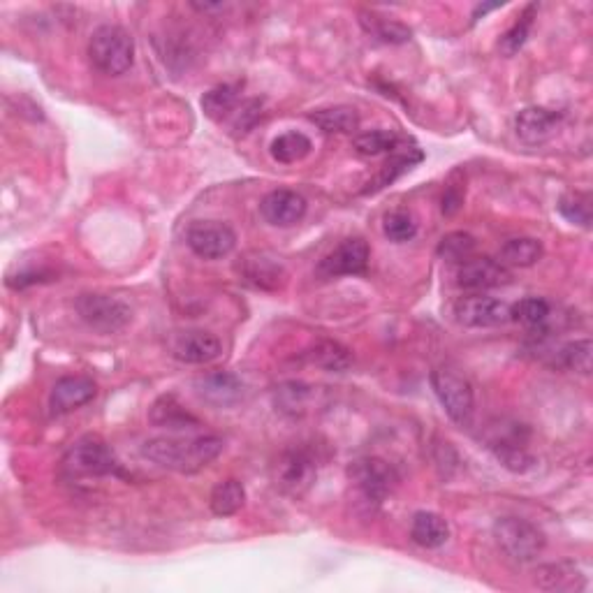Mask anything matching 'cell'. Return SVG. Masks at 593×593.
Returning a JSON list of instances; mask_svg holds the SVG:
<instances>
[{
  "instance_id": "28",
  "label": "cell",
  "mask_w": 593,
  "mask_h": 593,
  "mask_svg": "<svg viewBox=\"0 0 593 593\" xmlns=\"http://www.w3.org/2000/svg\"><path fill=\"white\" fill-rule=\"evenodd\" d=\"M362 26L366 28V33L378 38L380 42H385V45H404L413 35L408 26L392 19L376 17V14H362Z\"/></svg>"
},
{
  "instance_id": "36",
  "label": "cell",
  "mask_w": 593,
  "mask_h": 593,
  "mask_svg": "<svg viewBox=\"0 0 593 593\" xmlns=\"http://www.w3.org/2000/svg\"><path fill=\"white\" fill-rule=\"evenodd\" d=\"M311 399V387L299 383H285L276 392V406L283 413H302Z\"/></svg>"
},
{
  "instance_id": "29",
  "label": "cell",
  "mask_w": 593,
  "mask_h": 593,
  "mask_svg": "<svg viewBox=\"0 0 593 593\" xmlns=\"http://www.w3.org/2000/svg\"><path fill=\"white\" fill-rule=\"evenodd\" d=\"M309 362L320 366L325 371H346L353 364V355H350L348 348H343L341 343L336 341H320L316 343V348L309 353Z\"/></svg>"
},
{
  "instance_id": "31",
  "label": "cell",
  "mask_w": 593,
  "mask_h": 593,
  "mask_svg": "<svg viewBox=\"0 0 593 593\" xmlns=\"http://www.w3.org/2000/svg\"><path fill=\"white\" fill-rule=\"evenodd\" d=\"M536 12H538L536 5L526 7V10L519 14V19L515 21V24H512L510 31L503 35L499 42V49L503 56H515L517 51L526 45V40H529V33L533 28V19H536Z\"/></svg>"
},
{
  "instance_id": "4",
  "label": "cell",
  "mask_w": 593,
  "mask_h": 593,
  "mask_svg": "<svg viewBox=\"0 0 593 593\" xmlns=\"http://www.w3.org/2000/svg\"><path fill=\"white\" fill-rule=\"evenodd\" d=\"M63 471L70 478H107V475H119L121 466L102 438L84 436L65 452Z\"/></svg>"
},
{
  "instance_id": "11",
  "label": "cell",
  "mask_w": 593,
  "mask_h": 593,
  "mask_svg": "<svg viewBox=\"0 0 593 593\" xmlns=\"http://www.w3.org/2000/svg\"><path fill=\"white\" fill-rule=\"evenodd\" d=\"M237 274L239 281L265 292L283 290L285 283H288V272H285L283 262L265 251H251L241 255L237 262Z\"/></svg>"
},
{
  "instance_id": "18",
  "label": "cell",
  "mask_w": 593,
  "mask_h": 593,
  "mask_svg": "<svg viewBox=\"0 0 593 593\" xmlns=\"http://www.w3.org/2000/svg\"><path fill=\"white\" fill-rule=\"evenodd\" d=\"M563 116L545 107H526L515 116V133L524 144H545L556 135Z\"/></svg>"
},
{
  "instance_id": "35",
  "label": "cell",
  "mask_w": 593,
  "mask_h": 593,
  "mask_svg": "<svg viewBox=\"0 0 593 593\" xmlns=\"http://www.w3.org/2000/svg\"><path fill=\"white\" fill-rule=\"evenodd\" d=\"M473 251H475V239L468 232H452L448 237H443L441 246H438L441 258L450 262H464L471 258Z\"/></svg>"
},
{
  "instance_id": "17",
  "label": "cell",
  "mask_w": 593,
  "mask_h": 593,
  "mask_svg": "<svg viewBox=\"0 0 593 593\" xmlns=\"http://www.w3.org/2000/svg\"><path fill=\"white\" fill-rule=\"evenodd\" d=\"M98 394V385L89 376H65L51 390L49 406L54 415H65L89 404Z\"/></svg>"
},
{
  "instance_id": "22",
  "label": "cell",
  "mask_w": 593,
  "mask_h": 593,
  "mask_svg": "<svg viewBox=\"0 0 593 593\" xmlns=\"http://www.w3.org/2000/svg\"><path fill=\"white\" fill-rule=\"evenodd\" d=\"M411 538L424 549H438L448 543L450 524L436 512H417L411 524Z\"/></svg>"
},
{
  "instance_id": "38",
  "label": "cell",
  "mask_w": 593,
  "mask_h": 593,
  "mask_svg": "<svg viewBox=\"0 0 593 593\" xmlns=\"http://www.w3.org/2000/svg\"><path fill=\"white\" fill-rule=\"evenodd\" d=\"M420 160H422V153L415 151V149L397 153V156H394L390 163L383 167V172H380V177L376 181V188H383V186H387V183H392L394 179L399 177V174L411 170L415 163H420Z\"/></svg>"
},
{
  "instance_id": "3",
  "label": "cell",
  "mask_w": 593,
  "mask_h": 593,
  "mask_svg": "<svg viewBox=\"0 0 593 593\" xmlns=\"http://www.w3.org/2000/svg\"><path fill=\"white\" fill-rule=\"evenodd\" d=\"M431 387L450 420L461 429L471 427L475 417V392L468 378L450 366H438L431 371Z\"/></svg>"
},
{
  "instance_id": "23",
  "label": "cell",
  "mask_w": 593,
  "mask_h": 593,
  "mask_svg": "<svg viewBox=\"0 0 593 593\" xmlns=\"http://www.w3.org/2000/svg\"><path fill=\"white\" fill-rule=\"evenodd\" d=\"M309 121L316 123L320 130H325V133H339V135H350L360 128V114H357V109L346 105L311 112Z\"/></svg>"
},
{
  "instance_id": "15",
  "label": "cell",
  "mask_w": 593,
  "mask_h": 593,
  "mask_svg": "<svg viewBox=\"0 0 593 593\" xmlns=\"http://www.w3.org/2000/svg\"><path fill=\"white\" fill-rule=\"evenodd\" d=\"M170 350L174 360L183 364H209L221 357L223 346L218 341V336L211 332H202V329H193V332H181L172 336Z\"/></svg>"
},
{
  "instance_id": "40",
  "label": "cell",
  "mask_w": 593,
  "mask_h": 593,
  "mask_svg": "<svg viewBox=\"0 0 593 593\" xmlns=\"http://www.w3.org/2000/svg\"><path fill=\"white\" fill-rule=\"evenodd\" d=\"M461 204H464V193H461V190L457 186H450L448 190H445L443 204H441V209H443L445 216L455 214V211H459Z\"/></svg>"
},
{
  "instance_id": "2",
  "label": "cell",
  "mask_w": 593,
  "mask_h": 593,
  "mask_svg": "<svg viewBox=\"0 0 593 593\" xmlns=\"http://www.w3.org/2000/svg\"><path fill=\"white\" fill-rule=\"evenodd\" d=\"M89 58L93 68L107 77H119L133 68L135 40L121 26H100L91 35Z\"/></svg>"
},
{
  "instance_id": "5",
  "label": "cell",
  "mask_w": 593,
  "mask_h": 593,
  "mask_svg": "<svg viewBox=\"0 0 593 593\" xmlns=\"http://www.w3.org/2000/svg\"><path fill=\"white\" fill-rule=\"evenodd\" d=\"M494 538L503 552L517 563L536 561L547 545L545 533L522 517L496 519Z\"/></svg>"
},
{
  "instance_id": "14",
  "label": "cell",
  "mask_w": 593,
  "mask_h": 593,
  "mask_svg": "<svg viewBox=\"0 0 593 593\" xmlns=\"http://www.w3.org/2000/svg\"><path fill=\"white\" fill-rule=\"evenodd\" d=\"M369 258H371V251L364 239H357V237L346 239L341 241L332 253H327L325 258L320 260L318 274L325 278L364 274L366 267H369Z\"/></svg>"
},
{
  "instance_id": "7",
  "label": "cell",
  "mask_w": 593,
  "mask_h": 593,
  "mask_svg": "<svg viewBox=\"0 0 593 593\" xmlns=\"http://www.w3.org/2000/svg\"><path fill=\"white\" fill-rule=\"evenodd\" d=\"M526 441H529V431H526L524 424L517 422L503 420L494 424V427H489L485 434L487 448L512 473H526L536 464V459L526 450Z\"/></svg>"
},
{
  "instance_id": "39",
  "label": "cell",
  "mask_w": 593,
  "mask_h": 593,
  "mask_svg": "<svg viewBox=\"0 0 593 593\" xmlns=\"http://www.w3.org/2000/svg\"><path fill=\"white\" fill-rule=\"evenodd\" d=\"M260 116H262V100L246 102V105L239 109L237 121H234V130H239V133H248V130L260 121Z\"/></svg>"
},
{
  "instance_id": "10",
  "label": "cell",
  "mask_w": 593,
  "mask_h": 593,
  "mask_svg": "<svg viewBox=\"0 0 593 593\" xmlns=\"http://www.w3.org/2000/svg\"><path fill=\"white\" fill-rule=\"evenodd\" d=\"M186 241L197 258L223 260L237 246V234L230 225L218 221H197L188 228Z\"/></svg>"
},
{
  "instance_id": "13",
  "label": "cell",
  "mask_w": 593,
  "mask_h": 593,
  "mask_svg": "<svg viewBox=\"0 0 593 593\" xmlns=\"http://www.w3.org/2000/svg\"><path fill=\"white\" fill-rule=\"evenodd\" d=\"M510 272L508 267L501 265L492 258H468L459 262L455 281L461 290L468 292H485L501 288V285L510 283Z\"/></svg>"
},
{
  "instance_id": "1",
  "label": "cell",
  "mask_w": 593,
  "mask_h": 593,
  "mask_svg": "<svg viewBox=\"0 0 593 593\" xmlns=\"http://www.w3.org/2000/svg\"><path fill=\"white\" fill-rule=\"evenodd\" d=\"M223 452V438L190 436V438H151L142 445V455L153 464L177 473H197L207 468Z\"/></svg>"
},
{
  "instance_id": "8",
  "label": "cell",
  "mask_w": 593,
  "mask_h": 593,
  "mask_svg": "<svg viewBox=\"0 0 593 593\" xmlns=\"http://www.w3.org/2000/svg\"><path fill=\"white\" fill-rule=\"evenodd\" d=\"M348 478L369 503H383L399 482L394 466L380 457H362L353 461L348 466Z\"/></svg>"
},
{
  "instance_id": "32",
  "label": "cell",
  "mask_w": 593,
  "mask_h": 593,
  "mask_svg": "<svg viewBox=\"0 0 593 593\" xmlns=\"http://www.w3.org/2000/svg\"><path fill=\"white\" fill-rule=\"evenodd\" d=\"M353 146L360 156H380V153L397 151L399 137L392 130H371V133L357 135Z\"/></svg>"
},
{
  "instance_id": "6",
  "label": "cell",
  "mask_w": 593,
  "mask_h": 593,
  "mask_svg": "<svg viewBox=\"0 0 593 593\" xmlns=\"http://www.w3.org/2000/svg\"><path fill=\"white\" fill-rule=\"evenodd\" d=\"M75 309L86 325L100 334H114L126 329L133 322V309L119 297L102 295V292H86L79 295Z\"/></svg>"
},
{
  "instance_id": "34",
  "label": "cell",
  "mask_w": 593,
  "mask_h": 593,
  "mask_svg": "<svg viewBox=\"0 0 593 593\" xmlns=\"http://www.w3.org/2000/svg\"><path fill=\"white\" fill-rule=\"evenodd\" d=\"M559 214L568 223L589 228L591 225V195L589 193H568L559 200Z\"/></svg>"
},
{
  "instance_id": "33",
  "label": "cell",
  "mask_w": 593,
  "mask_h": 593,
  "mask_svg": "<svg viewBox=\"0 0 593 593\" xmlns=\"http://www.w3.org/2000/svg\"><path fill=\"white\" fill-rule=\"evenodd\" d=\"M510 320L522 322L526 327H543L549 320V304L540 297H526L510 306Z\"/></svg>"
},
{
  "instance_id": "20",
  "label": "cell",
  "mask_w": 593,
  "mask_h": 593,
  "mask_svg": "<svg viewBox=\"0 0 593 593\" xmlns=\"http://www.w3.org/2000/svg\"><path fill=\"white\" fill-rule=\"evenodd\" d=\"M536 584L543 591H582L587 589V577L575 563H547L536 570Z\"/></svg>"
},
{
  "instance_id": "16",
  "label": "cell",
  "mask_w": 593,
  "mask_h": 593,
  "mask_svg": "<svg viewBox=\"0 0 593 593\" xmlns=\"http://www.w3.org/2000/svg\"><path fill=\"white\" fill-rule=\"evenodd\" d=\"M262 218L274 228H292L306 216V200L297 190L278 188L260 202Z\"/></svg>"
},
{
  "instance_id": "26",
  "label": "cell",
  "mask_w": 593,
  "mask_h": 593,
  "mask_svg": "<svg viewBox=\"0 0 593 593\" xmlns=\"http://www.w3.org/2000/svg\"><path fill=\"white\" fill-rule=\"evenodd\" d=\"M269 151H272V158L276 163H283V165H292V163H299V160H304L309 153L313 151V142L304 133H297V130H290V133H283L278 135L272 146H269Z\"/></svg>"
},
{
  "instance_id": "12",
  "label": "cell",
  "mask_w": 593,
  "mask_h": 593,
  "mask_svg": "<svg viewBox=\"0 0 593 593\" xmlns=\"http://www.w3.org/2000/svg\"><path fill=\"white\" fill-rule=\"evenodd\" d=\"M455 320L464 327H501L510 320V306L487 295H468L455 304Z\"/></svg>"
},
{
  "instance_id": "37",
  "label": "cell",
  "mask_w": 593,
  "mask_h": 593,
  "mask_svg": "<svg viewBox=\"0 0 593 593\" xmlns=\"http://www.w3.org/2000/svg\"><path fill=\"white\" fill-rule=\"evenodd\" d=\"M383 232L394 244H404V241H411L417 234V223L406 211H392V214L385 216Z\"/></svg>"
},
{
  "instance_id": "24",
  "label": "cell",
  "mask_w": 593,
  "mask_h": 593,
  "mask_svg": "<svg viewBox=\"0 0 593 593\" xmlns=\"http://www.w3.org/2000/svg\"><path fill=\"white\" fill-rule=\"evenodd\" d=\"M545 248L540 239L533 237H517L505 241L501 246V265L505 267H533L543 258Z\"/></svg>"
},
{
  "instance_id": "30",
  "label": "cell",
  "mask_w": 593,
  "mask_h": 593,
  "mask_svg": "<svg viewBox=\"0 0 593 593\" xmlns=\"http://www.w3.org/2000/svg\"><path fill=\"white\" fill-rule=\"evenodd\" d=\"M591 353H593V346L589 339L570 341V343H566V346L559 348V353H556V364L563 366V369H568V371H577V373H582V376H589Z\"/></svg>"
},
{
  "instance_id": "9",
  "label": "cell",
  "mask_w": 593,
  "mask_h": 593,
  "mask_svg": "<svg viewBox=\"0 0 593 593\" xmlns=\"http://www.w3.org/2000/svg\"><path fill=\"white\" fill-rule=\"evenodd\" d=\"M318 478V464L309 450L292 448L278 457L274 466V482L283 494L302 496Z\"/></svg>"
},
{
  "instance_id": "21",
  "label": "cell",
  "mask_w": 593,
  "mask_h": 593,
  "mask_svg": "<svg viewBox=\"0 0 593 593\" xmlns=\"http://www.w3.org/2000/svg\"><path fill=\"white\" fill-rule=\"evenodd\" d=\"M149 420L153 427L172 431L200 427V420L190 411H186L174 394H163V397L156 399V404H153L149 411Z\"/></svg>"
},
{
  "instance_id": "25",
  "label": "cell",
  "mask_w": 593,
  "mask_h": 593,
  "mask_svg": "<svg viewBox=\"0 0 593 593\" xmlns=\"http://www.w3.org/2000/svg\"><path fill=\"white\" fill-rule=\"evenodd\" d=\"M244 503H246V489L239 480L218 482L209 499L211 512H214L216 517L237 515V512L244 508Z\"/></svg>"
},
{
  "instance_id": "27",
  "label": "cell",
  "mask_w": 593,
  "mask_h": 593,
  "mask_svg": "<svg viewBox=\"0 0 593 593\" xmlns=\"http://www.w3.org/2000/svg\"><path fill=\"white\" fill-rule=\"evenodd\" d=\"M241 95V84H218L214 89L204 93L202 98V109L209 119L221 121L228 116L234 107L239 105Z\"/></svg>"
},
{
  "instance_id": "19",
  "label": "cell",
  "mask_w": 593,
  "mask_h": 593,
  "mask_svg": "<svg viewBox=\"0 0 593 593\" xmlns=\"http://www.w3.org/2000/svg\"><path fill=\"white\" fill-rule=\"evenodd\" d=\"M195 387H197V394H200L207 404L218 408L234 406L241 399V394H244V385H241V380L228 371L207 373V376L197 378Z\"/></svg>"
}]
</instances>
